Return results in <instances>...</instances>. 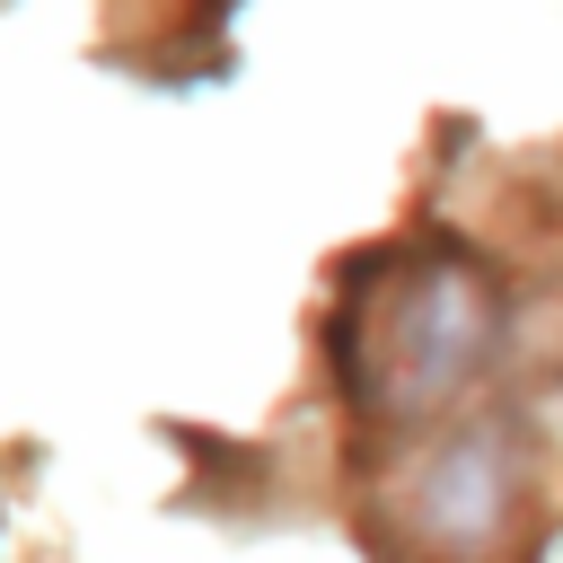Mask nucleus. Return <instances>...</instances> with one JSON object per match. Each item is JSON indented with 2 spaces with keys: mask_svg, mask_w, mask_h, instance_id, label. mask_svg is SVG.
Masks as SVG:
<instances>
[{
  "mask_svg": "<svg viewBox=\"0 0 563 563\" xmlns=\"http://www.w3.org/2000/svg\"><path fill=\"white\" fill-rule=\"evenodd\" d=\"M519 510V440L510 431H457L413 466V528L449 554H484Z\"/></svg>",
  "mask_w": 563,
  "mask_h": 563,
  "instance_id": "nucleus-2",
  "label": "nucleus"
},
{
  "mask_svg": "<svg viewBox=\"0 0 563 563\" xmlns=\"http://www.w3.org/2000/svg\"><path fill=\"white\" fill-rule=\"evenodd\" d=\"M493 282L449 255V246H396L369 255L343 282V317H334V369L343 396L369 405L378 422H413L440 413L493 352Z\"/></svg>",
  "mask_w": 563,
  "mask_h": 563,
  "instance_id": "nucleus-1",
  "label": "nucleus"
}]
</instances>
